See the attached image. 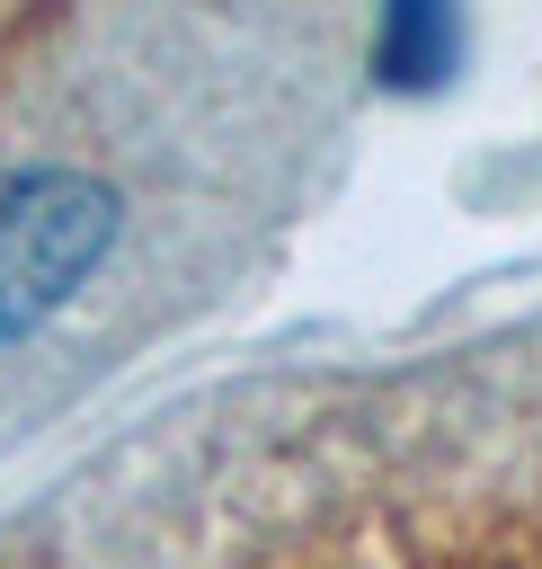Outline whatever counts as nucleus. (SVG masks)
Returning <instances> with one entry per match:
<instances>
[{"instance_id": "1", "label": "nucleus", "mask_w": 542, "mask_h": 569, "mask_svg": "<svg viewBox=\"0 0 542 569\" xmlns=\"http://www.w3.org/2000/svg\"><path fill=\"white\" fill-rule=\"evenodd\" d=\"M116 240V196L80 169H0V347L53 320Z\"/></svg>"}, {"instance_id": "2", "label": "nucleus", "mask_w": 542, "mask_h": 569, "mask_svg": "<svg viewBox=\"0 0 542 569\" xmlns=\"http://www.w3.org/2000/svg\"><path fill=\"white\" fill-rule=\"evenodd\" d=\"M435 27V0H391V62L409 71L418 62V36Z\"/></svg>"}]
</instances>
